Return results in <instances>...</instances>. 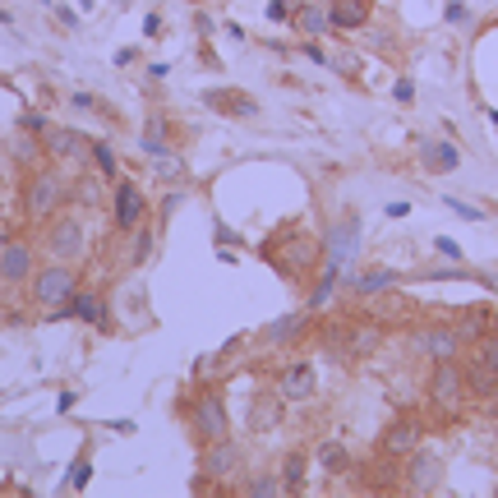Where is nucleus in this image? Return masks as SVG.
I'll use <instances>...</instances> for the list:
<instances>
[{
    "instance_id": "6ab92c4d",
    "label": "nucleus",
    "mask_w": 498,
    "mask_h": 498,
    "mask_svg": "<svg viewBox=\"0 0 498 498\" xmlns=\"http://www.w3.org/2000/svg\"><path fill=\"white\" fill-rule=\"evenodd\" d=\"M310 310H295V314H282L277 323H267L263 328V341H267V347H282V341H286V347H295V341L304 337V332H310Z\"/></svg>"
},
{
    "instance_id": "aec40b11",
    "label": "nucleus",
    "mask_w": 498,
    "mask_h": 498,
    "mask_svg": "<svg viewBox=\"0 0 498 498\" xmlns=\"http://www.w3.org/2000/svg\"><path fill=\"white\" fill-rule=\"evenodd\" d=\"M420 162H425L434 176H448V171L462 167V152H457V143H448V139H425L420 143Z\"/></svg>"
},
{
    "instance_id": "a878e982",
    "label": "nucleus",
    "mask_w": 498,
    "mask_h": 498,
    "mask_svg": "<svg viewBox=\"0 0 498 498\" xmlns=\"http://www.w3.org/2000/svg\"><path fill=\"white\" fill-rule=\"evenodd\" d=\"M365 19H369V10L356 5V0H332L328 5V23L332 28H365Z\"/></svg>"
},
{
    "instance_id": "f03ea898",
    "label": "nucleus",
    "mask_w": 498,
    "mask_h": 498,
    "mask_svg": "<svg viewBox=\"0 0 498 498\" xmlns=\"http://www.w3.org/2000/svg\"><path fill=\"white\" fill-rule=\"evenodd\" d=\"M185 425H189V434H195L199 448L231 434V415H226L222 393H217V388H204V393L189 397V406H185Z\"/></svg>"
},
{
    "instance_id": "20e7f679",
    "label": "nucleus",
    "mask_w": 498,
    "mask_h": 498,
    "mask_svg": "<svg viewBox=\"0 0 498 498\" xmlns=\"http://www.w3.org/2000/svg\"><path fill=\"white\" fill-rule=\"evenodd\" d=\"M245 466V448L226 434V439H217V443H204V452H199V480H195V489L204 493V489H226V480H231L236 471Z\"/></svg>"
},
{
    "instance_id": "412c9836",
    "label": "nucleus",
    "mask_w": 498,
    "mask_h": 498,
    "mask_svg": "<svg viewBox=\"0 0 498 498\" xmlns=\"http://www.w3.org/2000/svg\"><path fill=\"white\" fill-rule=\"evenodd\" d=\"M462 341H480L489 328H493V304H466V310H457V319H448Z\"/></svg>"
},
{
    "instance_id": "b1692460",
    "label": "nucleus",
    "mask_w": 498,
    "mask_h": 498,
    "mask_svg": "<svg viewBox=\"0 0 498 498\" xmlns=\"http://www.w3.org/2000/svg\"><path fill=\"white\" fill-rule=\"evenodd\" d=\"M226 493H240V498H282L286 484H282V475L258 471V475H249V480H240V484H226Z\"/></svg>"
},
{
    "instance_id": "9b49d317",
    "label": "nucleus",
    "mask_w": 498,
    "mask_h": 498,
    "mask_svg": "<svg viewBox=\"0 0 498 498\" xmlns=\"http://www.w3.org/2000/svg\"><path fill=\"white\" fill-rule=\"evenodd\" d=\"M42 152L51 162H84L88 152H93V143H88V134H79V130H69V125H47L42 134Z\"/></svg>"
},
{
    "instance_id": "7c9ffc66",
    "label": "nucleus",
    "mask_w": 498,
    "mask_h": 498,
    "mask_svg": "<svg viewBox=\"0 0 498 498\" xmlns=\"http://www.w3.org/2000/svg\"><path fill=\"white\" fill-rule=\"evenodd\" d=\"M88 158L97 162V171H102L106 180H121V171H116V152H111L106 143H93V152H88Z\"/></svg>"
},
{
    "instance_id": "4468645a",
    "label": "nucleus",
    "mask_w": 498,
    "mask_h": 498,
    "mask_svg": "<svg viewBox=\"0 0 498 498\" xmlns=\"http://www.w3.org/2000/svg\"><path fill=\"white\" fill-rule=\"evenodd\" d=\"M420 420H411V415H397V420H388V430L378 434V452H388V457H406L411 448H420Z\"/></svg>"
},
{
    "instance_id": "c85d7f7f",
    "label": "nucleus",
    "mask_w": 498,
    "mask_h": 498,
    "mask_svg": "<svg viewBox=\"0 0 498 498\" xmlns=\"http://www.w3.org/2000/svg\"><path fill=\"white\" fill-rule=\"evenodd\" d=\"M332 291H337V263H323V277H319V286L310 291V300H304V310H310V314L323 310V300H328Z\"/></svg>"
},
{
    "instance_id": "f257e3e1",
    "label": "nucleus",
    "mask_w": 498,
    "mask_h": 498,
    "mask_svg": "<svg viewBox=\"0 0 498 498\" xmlns=\"http://www.w3.org/2000/svg\"><path fill=\"white\" fill-rule=\"evenodd\" d=\"M65 204H69V180L56 167H32V176L23 180V213L32 222H51Z\"/></svg>"
},
{
    "instance_id": "39448f33",
    "label": "nucleus",
    "mask_w": 498,
    "mask_h": 498,
    "mask_svg": "<svg viewBox=\"0 0 498 498\" xmlns=\"http://www.w3.org/2000/svg\"><path fill=\"white\" fill-rule=\"evenodd\" d=\"M277 236L286 240V258H267V263H273L286 282L310 277V273H314V263H319V254H323V245H319L314 236H304L300 226H277Z\"/></svg>"
},
{
    "instance_id": "473e14b6",
    "label": "nucleus",
    "mask_w": 498,
    "mask_h": 498,
    "mask_svg": "<svg viewBox=\"0 0 498 498\" xmlns=\"http://www.w3.org/2000/svg\"><path fill=\"white\" fill-rule=\"evenodd\" d=\"M475 356H480L489 369H498V328H489V332L475 341Z\"/></svg>"
},
{
    "instance_id": "0eeeda50",
    "label": "nucleus",
    "mask_w": 498,
    "mask_h": 498,
    "mask_svg": "<svg viewBox=\"0 0 498 498\" xmlns=\"http://www.w3.org/2000/svg\"><path fill=\"white\" fill-rule=\"evenodd\" d=\"M47 254L60 258V263H79V258L88 254V231H84V222L56 213V217L47 222Z\"/></svg>"
},
{
    "instance_id": "79ce46f5",
    "label": "nucleus",
    "mask_w": 498,
    "mask_h": 498,
    "mask_svg": "<svg viewBox=\"0 0 498 498\" xmlns=\"http://www.w3.org/2000/svg\"><path fill=\"white\" fill-rule=\"evenodd\" d=\"M388 217H411V204H402V199H397V204H388Z\"/></svg>"
},
{
    "instance_id": "72a5a7b5",
    "label": "nucleus",
    "mask_w": 498,
    "mask_h": 498,
    "mask_svg": "<svg viewBox=\"0 0 498 498\" xmlns=\"http://www.w3.org/2000/svg\"><path fill=\"white\" fill-rule=\"evenodd\" d=\"M88 462H93V452L84 448V452H79V462H74V475H69V489H84V484H88Z\"/></svg>"
},
{
    "instance_id": "c9c22d12",
    "label": "nucleus",
    "mask_w": 498,
    "mask_h": 498,
    "mask_svg": "<svg viewBox=\"0 0 498 498\" xmlns=\"http://www.w3.org/2000/svg\"><path fill=\"white\" fill-rule=\"evenodd\" d=\"M448 208L462 217V222H484V208H471V204H462V199H448Z\"/></svg>"
},
{
    "instance_id": "5701e85b",
    "label": "nucleus",
    "mask_w": 498,
    "mask_h": 498,
    "mask_svg": "<svg viewBox=\"0 0 498 498\" xmlns=\"http://www.w3.org/2000/svg\"><path fill=\"white\" fill-rule=\"evenodd\" d=\"M466 369V397H480V402H493L498 397V369H489L480 356L462 365Z\"/></svg>"
},
{
    "instance_id": "393cba45",
    "label": "nucleus",
    "mask_w": 498,
    "mask_h": 498,
    "mask_svg": "<svg viewBox=\"0 0 498 498\" xmlns=\"http://www.w3.org/2000/svg\"><path fill=\"white\" fill-rule=\"evenodd\" d=\"M282 484H286V493H304V484H310V457L300 448L282 457Z\"/></svg>"
},
{
    "instance_id": "bb28decb",
    "label": "nucleus",
    "mask_w": 498,
    "mask_h": 498,
    "mask_svg": "<svg viewBox=\"0 0 498 498\" xmlns=\"http://www.w3.org/2000/svg\"><path fill=\"white\" fill-rule=\"evenodd\" d=\"M69 310H74V319H84V323H106V304L93 291H74L69 295Z\"/></svg>"
},
{
    "instance_id": "37998d69",
    "label": "nucleus",
    "mask_w": 498,
    "mask_h": 498,
    "mask_svg": "<svg viewBox=\"0 0 498 498\" xmlns=\"http://www.w3.org/2000/svg\"><path fill=\"white\" fill-rule=\"evenodd\" d=\"M356 5H365V10H369V5H374V0H356Z\"/></svg>"
},
{
    "instance_id": "c03bdc74",
    "label": "nucleus",
    "mask_w": 498,
    "mask_h": 498,
    "mask_svg": "<svg viewBox=\"0 0 498 498\" xmlns=\"http://www.w3.org/2000/svg\"><path fill=\"white\" fill-rule=\"evenodd\" d=\"M5 240H10V236H5V231H0V245H5Z\"/></svg>"
},
{
    "instance_id": "a19ab883",
    "label": "nucleus",
    "mask_w": 498,
    "mask_h": 498,
    "mask_svg": "<svg viewBox=\"0 0 498 498\" xmlns=\"http://www.w3.org/2000/svg\"><path fill=\"white\" fill-rule=\"evenodd\" d=\"M19 125H23V130H37V134H42V130H47V121H42V116H23Z\"/></svg>"
},
{
    "instance_id": "4be33fe9",
    "label": "nucleus",
    "mask_w": 498,
    "mask_h": 498,
    "mask_svg": "<svg viewBox=\"0 0 498 498\" xmlns=\"http://www.w3.org/2000/svg\"><path fill=\"white\" fill-rule=\"evenodd\" d=\"M365 489H397L402 484V457L378 452V462H369V471H360Z\"/></svg>"
},
{
    "instance_id": "1a4fd4ad",
    "label": "nucleus",
    "mask_w": 498,
    "mask_h": 498,
    "mask_svg": "<svg viewBox=\"0 0 498 498\" xmlns=\"http://www.w3.org/2000/svg\"><path fill=\"white\" fill-rule=\"evenodd\" d=\"M402 484L411 493H434L443 484V457L430 452V448H411L402 457Z\"/></svg>"
},
{
    "instance_id": "dca6fc26",
    "label": "nucleus",
    "mask_w": 498,
    "mask_h": 498,
    "mask_svg": "<svg viewBox=\"0 0 498 498\" xmlns=\"http://www.w3.org/2000/svg\"><path fill=\"white\" fill-rule=\"evenodd\" d=\"M378 347H383V328H378L374 319L351 323L347 332H341V356H351V360H365V356H374Z\"/></svg>"
},
{
    "instance_id": "a211bd4d",
    "label": "nucleus",
    "mask_w": 498,
    "mask_h": 498,
    "mask_svg": "<svg viewBox=\"0 0 498 498\" xmlns=\"http://www.w3.org/2000/svg\"><path fill=\"white\" fill-rule=\"evenodd\" d=\"M314 462H319V471H323V475L341 480V475H351V471H356V452H351L347 443L328 439V443H319V448H314Z\"/></svg>"
},
{
    "instance_id": "2eb2a0df",
    "label": "nucleus",
    "mask_w": 498,
    "mask_h": 498,
    "mask_svg": "<svg viewBox=\"0 0 498 498\" xmlns=\"http://www.w3.org/2000/svg\"><path fill=\"white\" fill-rule=\"evenodd\" d=\"M204 102H208L213 111H222V116H236V121L258 116V102H254L245 88H208V93H204Z\"/></svg>"
},
{
    "instance_id": "c756f323",
    "label": "nucleus",
    "mask_w": 498,
    "mask_h": 498,
    "mask_svg": "<svg viewBox=\"0 0 498 498\" xmlns=\"http://www.w3.org/2000/svg\"><path fill=\"white\" fill-rule=\"evenodd\" d=\"M10 152H14V162H23V167H37V158H42V139H28V134H19L14 143H10Z\"/></svg>"
},
{
    "instance_id": "e433bc0d",
    "label": "nucleus",
    "mask_w": 498,
    "mask_h": 498,
    "mask_svg": "<svg viewBox=\"0 0 498 498\" xmlns=\"http://www.w3.org/2000/svg\"><path fill=\"white\" fill-rule=\"evenodd\" d=\"M393 97H397L402 106H411V102H415V84H411V79H397V88H393Z\"/></svg>"
},
{
    "instance_id": "ea45409f",
    "label": "nucleus",
    "mask_w": 498,
    "mask_h": 498,
    "mask_svg": "<svg viewBox=\"0 0 498 498\" xmlns=\"http://www.w3.org/2000/svg\"><path fill=\"white\" fill-rule=\"evenodd\" d=\"M448 19H452V23L466 19V5H462V0H452V5H448Z\"/></svg>"
},
{
    "instance_id": "58836bf2",
    "label": "nucleus",
    "mask_w": 498,
    "mask_h": 498,
    "mask_svg": "<svg viewBox=\"0 0 498 498\" xmlns=\"http://www.w3.org/2000/svg\"><path fill=\"white\" fill-rule=\"evenodd\" d=\"M286 14H291L286 0H273V5H267V19H286Z\"/></svg>"
},
{
    "instance_id": "f3484780",
    "label": "nucleus",
    "mask_w": 498,
    "mask_h": 498,
    "mask_svg": "<svg viewBox=\"0 0 498 498\" xmlns=\"http://www.w3.org/2000/svg\"><path fill=\"white\" fill-rule=\"evenodd\" d=\"M397 282H402L397 267H365V273H356V277L347 282V291H351L356 300H374V295H383V291H393Z\"/></svg>"
},
{
    "instance_id": "423d86ee",
    "label": "nucleus",
    "mask_w": 498,
    "mask_h": 498,
    "mask_svg": "<svg viewBox=\"0 0 498 498\" xmlns=\"http://www.w3.org/2000/svg\"><path fill=\"white\" fill-rule=\"evenodd\" d=\"M411 347H415V356H425L434 365V360H462L466 341H462V332H457L448 319H434V323H420L411 332Z\"/></svg>"
},
{
    "instance_id": "f704fd0d",
    "label": "nucleus",
    "mask_w": 498,
    "mask_h": 498,
    "mask_svg": "<svg viewBox=\"0 0 498 498\" xmlns=\"http://www.w3.org/2000/svg\"><path fill=\"white\" fill-rule=\"evenodd\" d=\"M434 249H439V258H448V263H462V245H457L452 236H439Z\"/></svg>"
},
{
    "instance_id": "7ed1b4c3",
    "label": "nucleus",
    "mask_w": 498,
    "mask_h": 498,
    "mask_svg": "<svg viewBox=\"0 0 498 498\" xmlns=\"http://www.w3.org/2000/svg\"><path fill=\"white\" fill-rule=\"evenodd\" d=\"M74 291H79V263H37V273L28 277V295L32 304H42V310H56V304H65Z\"/></svg>"
},
{
    "instance_id": "f8f14e48",
    "label": "nucleus",
    "mask_w": 498,
    "mask_h": 498,
    "mask_svg": "<svg viewBox=\"0 0 498 498\" xmlns=\"http://www.w3.org/2000/svg\"><path fill=\"white\" fill-rule=\"evenodd\" d=\"M37 273V249L19 236H10L0 245V282L5 286H28V277Z\"/></svg>"
},
{
    "instance_id": "cd10ccee",
    "label": "nucleus",
    "mask_w": 498,
    "mask_h": 498,
    "mask_svg": "<svg viewBox=\"0 0 498 498\" xmlns=\"http://www.w3.org/2000/svg\"><path fill=\"white\" fill-rule=\"evenodd\" d=\"M291 19H295V28H300L304 37H319V32L328 28V10H323V5H295Z\"/></svg>"
},
{
    "instance_id": "6e6552de",
    "label": "nucleus",
    "mask_w": 498,
    "mask_h": 498,
    "mask_svg": "<svg viewBox=\"0 0 498 498\" xmlns=\"http://www.w3.org/2000/svg\"><path fill=\"white\" fill-rule=\"evenodd\" d=\"M425 393H430V402L443 406V411L462 406V402H466V369H462V360H434Z\"/></svg>"
},
{
    "instance_id": "ddd939ff",
    "label": "nucleus",
    "mask_w": 498,
    "mask_h": 498,
    "mask_svg": "<svg viewBox=\"0 0 498 498\" xmlns=\"http://www.w3.org/2000/svg\"><path fill=\"white\" fill-rule=\"evenodd\" d=\"M111 222H116V231H134L139 222H148V199L134 180H116V195H111Z\"/></svg>"
},
{
    "instance_id": "2f4dec72",
    "label": "nucleus",
    "mask_w": 498,
    "mask_h": 498,
    "mask_svg": "<svg viewBox=\"0 0 498 498\" xmlns=\"http://www.w3.org/2000/svg\"><path fill=\"white\" fill-rule=\"evenodd\" d=\"M130 236H134V249H130V263L139 267V263H143V258L152 254V231H148V226L139 222V226H134V231H130Z\"/></svg>"
},
{
    "instance_id": "9d476101",
    "label": "nucleus",
    "mask_w": 498,
    "mask_h": 498,
    "mask_svg": "<svg viewBox=\"0 0 498 498\" xmlns=\"http://www.w3.org/2000/svg\"><path fill=\"white\" fill-rule=\"evenodd\" d=\"M314 393H319V369H314L310 360H291V365L277 369V397H282L286 406L314 402Z\"/></svg>"
},
{
    "instance_id": "4c0bfd02",
    "label": "nucleus",
    "mask_w": 498,
    "mask_h": 498,
    "mask_svg": "<svg viewBox=\"0 0 498 498\" xmlns=\"http://www.w3.org/2000/svg\"><path fill=\"white\" fill-rule=\"evenodd\" d=\"M180 204H185V189H176V195H167V199H162V217H171Z\"/></svg>"
}]
</instances>
